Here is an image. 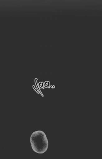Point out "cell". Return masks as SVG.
Wrapping results in <instances>:
<instances>
[{
    "instance_id": "6da1fadb",
    "label": "cell",
    "mask_w": 102,
    "mask_h": 159,
    "mask_svg": "<svg viewBox=\"0 0 102 159\" xmlns=\"http://www.w3.org/2000/svg\"><path fill=\"white\" fill-rule=\"evenodd\" d=\"M30 141L32 148L35 153L43 154L48 148V140L45 134L42 131H36L33 133Z\"/></svg>"
}]
</instances>
